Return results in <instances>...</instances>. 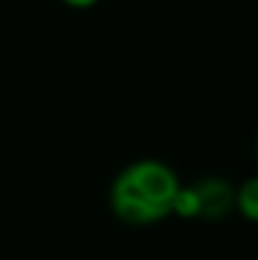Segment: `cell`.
Segmentation results:
<instances>
[{
	"mask_svg": "<svg viewBox=\"0 0 258 260\" xmlns=\"http://www.w3.org/2000/svg\"><path fill=\"white\" fill-rule=\"evenodd\" d=\"M180 187V177L167 162L152 157L137 159L111 179L109 207L124 225L150 228L172 217Z\"/></svg>",
	"mask_w": 258,
	"mask_h": 260,
	"instance_id": "6da1fadb",
	"label": "cell"
},
{
	"mask_svg": "<svg viewBox=\"0 0 258 260\" xmlns=\"http://www.w3.org/2000/svg\"><path fill=\"white\" fill-rule=\"evenodd\" d=\"M200 202V220H223L236 210V187L223 177H203L192 182Z\"/></svg>",
	"mask_w": 258,
	"mask_h": 260,
	"instance_id": "7a4b0ae2",
	"label": "cell"
},
{
	"mask_svg": "<svg viewBox=\"0 0 258 260\" xmlns=\"http://www.w3.org/2000/svg\"><path fill=\"white\" fill-rule=\"evenodd\" d=\"M236 210L243 220L258 222V174L236 187Z\"/></svg>",
	"mask_w": 258,
	"mask_h": 260,
	"instance_id": "3957f363",
	"label": "cell"
},
{
	"mask_svg": "<svg viewBox=\"0 0 258 260\" xmlns=\"http://www.w3.org/2000/svg\"><path fill=\"white\" fill-rule=\"evenodd\" d=\"M172 215L182 217V220H200V202H197V194H195L192 184L180 187V192L175 197V205H172Z\"/></svg>",
	"mask_w": 258,
	"mask_h": 260,
	"instance_id": "277c9868",
	"label": "cell"
},
{
	"mask_svg": "<svg viewBox=\"0 0 258 260\" xmlns=\"http://www.w3.org/2000/svg\"><path fill=\"white\" fill-rule=\"evenodd\" d=\"M256 157H258V139H256Z\"/></svg>",
	"mask_w": 258,
	"mask_h": 260,
	"instance_id": "8992f818",
	"label": "cell"
},
{
	"mask_svg": "<svg viewBox=\"0 0 258 260\" xmlns=\"http://www.w3.org/2000/svg\"><path fill=\"white\" fill-rule=\"evenodd\" d=\"M66 8H74V10H89V8H96L101 0H61Z\"/></svg>",
	"mask_w": 258,
	"mask_h": 260,
	"instance_id": "5b68a950",
	"label": "cell"
}]
</instances>
